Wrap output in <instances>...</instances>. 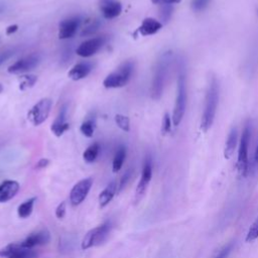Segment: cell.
I'll return each instance as SVG.
<instances>
[{
  "label": "cell",
  "instance_id": "obj_33",
  "mask_svg": "<svg viewBox=\"0 0 258 258\" xmlns=\"http://www.w3.org/2000/svg\"><path fill=\"white\" fill-rule=\"evenodd\" d=\"M232 249H233V243H229V244H228L227 246H225V247L219 252V254H218L216 257H214V258H228V256H229V254L231 253Z\"/></svg>",
  "mask_w": 258,
  "mask_h": 258
},
{
  "label": "cell",
  "instance_id": "obj_16",
  "mask_svg": "<svg viewBox=\"0 0 258 258\" xmlns=\"http://www.w3.org/2000/svg\"><path fill=\"white\" fill-rule=\"evenodd\" d=\"M19 183L16 180L7 179L0 184V203H5L16 196L19 190Z\"/></svg>",
  "mask_w": 258,
  "mask_h": 258
},
{
  "label": "cell",
  "instance_id": "obj_25",
  "mask_svg": "<svg viewBox=\"0 0 258 258\" xmlns=\"http://www.w3.org/2000/svg\"><path fill=\"white\" fill-rule=\"evenodd\" d=\"M94 130H95V120L94 119L85 120L80 127V131L83 133V135H85L86 137H89V138L93 136Z\"/></svg>",
  "mask_w": 258,
  "mask_h": 258
},
{
  "label": "cell",
  "instance_id": "obj_27",
  "mask_svg": "<svg viewBox=\"0 0 258 258\" xmlns=\"http://www.w3.org/2000/svg\"><path fill=\"white\" fill-rule=\"evenodd\" d=\"M20 79H21V82H20V85H19L20 90H25L27 88H31L35 84V82L37 81V77L33 76V75L21 76Z\"/></svg>",
  "mask_w": 258,
  "mask_h": 258
},
{
  "label": "cell",
  "instance_id": "obj_29",
  "mask_svg": "<svg viewBox=\"0 0 258 258\" xmlns=\"http://www.w3.org/2000/svg\"><path fill=\"white\" fill-rule=\"evenodd\" d=\"M257 238H258V218L250 226L246 235V242H252Z\"/></svg>",
  "mask_w": 258,
  "mask_h": 258
},
{
  "label": "cell",
  "instance_id": "obj_32",
  "mask_svg": "<svg viewBox=\"0 0 258 258\" xmlns=\"http://www.w3.org/2000/svg\"><path fill=\"white\" fill-rule=\"evenodd\" d=\"M210 0H191V9L199 12L209 5Z\"/></svg>",
  "mask_w": 258,
  "mask_h": 258
},
{
  "label": "cell",
  "instance_id": "obj_24",
  "mask_svg": "<svg viewBox=\"0 0 258 258\" xmlns=\"http://www.w3.org/2000/svg\"><path fill=\"white\" fill-rule=\"evenodd\" d=\"M35 200H36L35 198H31V199L25 201L24 203H22L21 205L18 206L17 214H18V216H19L20 218L25 219V218H28V217L31 215Z\"/></svg>",
  "mask_w": 258,
  "mask_h": 258
},
{
  "label": "cell",
  "instance_id": "obj_1",
  "mask_svg": "<svg viewBox=\"0 0 258 258\" xmlns=\"http://www.w3.org/2000/svg\"><path fill=\"white\" fill-rule=\"evenodd\" d=\"M218 103H219V84L218 81L215 77H212L206 97H205V106H204V111L202 115V121H201V128L204 132H207L213 125L217 108H218Z\"/></svg>",
  "mask_w": 258,
  "mask_h": 258
},
{
  "label": "cell",
  "instance_id": "obj_12",
  "mask_svg": "<svg viewBox=\"0 0 258 258\" xmlns=\"http://www.w3.org/2000/svg\"><path fill=\"white\" fill-rule=\"evenodd\" d=\"M80 25L81 18L79 16H74L62 20L58 24V38L68 39L73 37L77 33Z\"/></svg>",
  "mask_w": 258,
  "mask_h": 258
},
{
  "label": "cell",
  "instance_id": "obj_31",
  "mask_svg": "<svg viewBox=\"0 0 258 258\" xmlns=\"http://www.w3.org/2000/svg\"><path fill=\"white\" fill-rule=\"evenodd\" d=\"M171 120L172 118H170L168 113H165L162 119V126H161V131L163 134H167L168 132H170L171 130Z\"/></svg>",
  "mask_w": 258,
  "mask_h": 258
},
{
  "label": "cell",
  "instance_id": "obj_26",
  "mask_svg": "<svg viewBox=\"0 0 258 258\" xmlns=\"http://www.w3.org/2000/svg\"><path fill=\"white\" fill-rule=\"evenodd\" d=\"M101 26V22L99 19H95V20H92L89 24H87V26H85L81 32V35L82 36H89V35H92L94 34L98 29L99 27Z\"/></svg>",
  "mask_w": 258,
  "mask_h": 258
},
{
  "label": "cell",
  "instance_id": "obj_13",
  "mask_svg": "<svg viewBox=\"0 0 258 258\" xmlns=\"http://www.w3.org/2000/svg\"><path fill=\"white\" fill-rule=\"evenodd\" d=\"M151 177H152V161L150 157H146L143 163L141 177L136 188V197L138 199L141 198L146 191L147 186L151 180Z\"/></svg>",
  "mask_w": 258,
  "mask_h": 258
},
{
  "label": "cell",
  "instance_id": "obj_34",
  "mask_svg": "<svg viewBox=\"0 0 258 258\" xmlns=\"http://www.w3.org/2000/svg\"><path fill=\"white\" fill-rule=\"evenodd\" d=\"M131 175H132V170H131V169H128V170L125 172V174L122 176V178H121V181H120V184H119V187H118V191H120V190L127 184V182H128V180L130 179Z\"/></svg>",
  "mask_w": 258,
  "mask_h": 258
},
{
  "label": "cell",
  "instance_id": "obj_6",
  "mask_svg": "<svg viewBox=\"0 0 258 258\" xmlns=\"http://www.w3.org/2000/svg\"><path fill=\"white\" fill-rule=\"evenodd\" d=\"M111 230H112V223L110 221H107L102 225L96 228H93L85 235L82 241V249L87 250L89 248L101 245L107 240Z\"/></svg>",
  "mask_w": 258,
  "mask_h": 258
},
{
  "label": "cell",
  "instance_id": "obj_28",
  "mask_svg": "<svg viewBox=\"0 0 258 258\" xmlns=\"http://www.w3.org/2000/svg\"><path fill=\"white\" fill-rule=\"evenodd\" d=\"M115 122L118 125V127L123 131H126V132L129 131L130 124H129V118L127 116H124L122 114H117L115 116Z\"/></svg>",
  "mask_w": 258,
  "mask_h": 258
},
{
  "label": "cell",
  "instance_id": "obj_15",
  "mask_svg": "<svg viewBox=\"0 0 258 258\" xmlns=\"http://www.w3.org/2000/svg\"><path fill=\"white\" fill-rule=\"evenodd\" d=\"M100 10L104 18L113 19L121 14V3L115 0H102L100 3Z\"/></svg>",
  "mask_w": 258,
  "mask_h": 258
},
{
  "label": "cell",
  "instance_id": "obj_41",
  "mask_svg": "<svg viewBox=\"0 0 258 258\" xmlns=\"http://www.w3.org/2000/svg\"><path fill=\"white\" fill-rule=\"evenodd\" d=\"M2 91H3V86L0 84V93H2Z\"/></svg>",
  "mask_w": 258,
  "mask_h": 258
},
{
  "label": "cell",
  "instance_id": "obj_5",
  "mask_svg": "<svg viewBox=\"0 0 258 258\" xmlns=\"http://www.w3.org/2000/svg\"><path fill=\"white\" fill-rule=\"evenodd\" d=\"M251 138V126L247 121L244 129L242 131L239 149H238V159H237V168L241 176L245 177L248 174L249 170V159H248V148Z\"/></svg>",
  "mask_w": 258,
  "mask_h": 258
},
{
  "label": "cell",
  "instance_id": "obj_20",
  "mask_svg": "<svg viewBox=\"0 0 258 258\" xmlns=\"http://www.w3.org/2000/svg\"><path fill=\"white\" fill-rule=\"evenodd\" d=\"M237 141H238V130L236 127H232L228 134V137L225 143V148H224V156L226 159H230L234 154V151L237 146Z\"/></svg>",
  "mask_w": 258,
  "mask_h": 258
},
{
  "label": "cell",
  "instance_id": "obj_4",
  "mask_svg": "<svg viewBox=\"0 0 258 258\" xmlns=\"http://www.w3.org/2000/svg\"><path fill=\"white\" fill-rule=\"evenodd\" d=\"M134 64L132 61L123 62L116 71L109 74L103 81V85L107 89H116L124 87L130 80L133 73Z\"/></svg>",
  "mask_w": 258,
  "mask_h": 258
},
{
  "label": "cell",
  "instance_id": "obj_2",
  "mask_svg": "<svg viewBox=\"0 0 258 258\" xmlns=\"http://www.w3.org/2000/svg\"><path fill=\"white\" fill-rule=\"evenodd\" d=\"M168 67L169 57L167 55H163L156 63L151 84V97L153 100H159L163 93L166 76L168 73Z\"/></svg>",
  "mask_w": 258,
  "mask_h": 258
},
{
  "label": "cell",
  "instance_id": "obj_40",
  "mask_svg": "<svg viewBox=\"0 0 258 258\" xmlns=\"http://www.w3.org/2000/svg\"><path fill=\"white\" fill-rule=\"evenodd\" d=\"M254 160H255V164H256V166H257V169H258V145H257V147H256V150H255Z\"/></svg>",
  "mask_w": 258,
  "mask_h": 258
},
{
  "label": "cell",
  "instance_id": "obj_21",
  "mask_svg": "<svg viewBox=\"0 0 258 258\" xmlns=\"http://www.w3.org/2000/svg\"><path fill=\"white\" fill-rule=\"evenodd\" d=\"M116 191H118L117 189V183L115 180L111 181L99 195V204L101 208L106 207L114 198Z\"/></svg>",
  "mask_w": 258,
  "mask_h": 258
},
{
  "label": "cell",
  "instance_id": "obj_9",
  "mask_svg": "<svg viewBox=\"0 0 258 258\" xmlns=\"http://www.w3.org/2000/svg\"><path fill=\"white\" fill-rule=\"evenodd\" d=\"M93 185V179L91 177L84 178L77 182L70 194V201L73 206H78L82 204L87 198L91 187Z\"/></svg>",
  "mask_w": 258,
  "mask_h": 258
},
{
  "label": "cell",
  "instance_id": "obj_37",
  "mask_svg": "<svg viewBox=\"0 0 258 258\" xmlns=\"http://www.w3.org/2000/svg\"><path fill=\"white\" fill-rule=\"evenodd\" d=\"M13 53H14L13 49H10V50H7V51L1 53L0 54V64H2L6 59H8L11 55H13Z\"/></svg>",
  "mask_w": 258,
  "mask_h": 258
},
{
  "label": "cell",
  "instance_id": "obj_3",
  "mask_svg": "<svg viewBox=\"0 0 258 258\" xmlns=\"http://www.w3.org/2000/svg\"><path fill=\"white\" fill-rule=\"evenodd\" d=\"M186 107V83H185V75L183 71H180L177 77V90H176V98L172 113V124L174 126L179 125L181 122L183 115L185 113Z\"/></svg>",
  "mask_w": 258,
  "mask_h": 258
},
{
  "label": "cell",
  "instance_id": "obj_17",
  "mask_svg": "<svg viewBox=\"0 0 258 258\" xmlns=\"http://www.w3.org/2000/svg\"><path fill=\"white\" fill-rule=\"evenodd\" d=\"M69 128L70 124L67 122V106H63L61 107V109L58 112V115L51 124L50 129L55 136L60 137Z\"/></svg>",
  "mask_w": 258,
  "mask_h": 258
},
{
  "label": "cell",
  "instance_id": "obj_36",
  "mask_svg": "<svg viewBox=\"0 0 258 258\" xmlns=\"http://www.w3.org/2000/svg\"><path fill=\"white\" fill-rule=\"evenodd\" d=\"M181 0H151L153 4H159V5H166V4H176L179 3Z\"/></svg>",
  "mask_w": 258,
  "mask_h": 258
},
{
  "label": "cell",
  "instance_id": "obj_30",
  "mask_svg": "<svg viewBox=\"0 0 258 258\" xmlns=\"http://www.w3.org/2000/svg\"><path fill=\"white\" fill-rule=\"evenodd\" d=\"M172 11H173V7H172L171 4L161 5V8H160V18L164 22H167L169 20V18L171 17Z\"/></svg>",
  "mask_w": 258,
  "mask_h": 258
},
{
  "label": "cell",
  "instance_id": "obj_7",
  "mask_svg": "<svg viewBox=\"0 0 258 258\" xmlns=\"http://www.w3.org/2000/svg\"><path fill=\"white\" fill-rule=\"evenodd\" d=\"M51 105L52 101L49 98L39 100L27 113V119L29 122L34 126H38L43 123L49 115Z\"/></svg>",
  "mask_w": 258,
  "mask_h": 258
},
{
  "label": "cell",
  "instance_id": "obj_8",
  "mask_svg": "<svg viewBox=\"0 0 258 258\" xmlns=\"http://www.w3.org/2000/svg\"><path fill=\"white\" fill-rule=\"evenodd\" d=\"M0 257L4 258H36L37 252L33 248H25L20 244H8L0 249Z\"/></svg>",
  "mask_w": 258,
  "mask_h": 258
},
{
  "label": "cell",
  "instance_id": "obj_14",
  "mask_svg": "<svg viewBox=\"0 0 258 258\" xmlns=\"http://www.w3.org/2000/svg\"><path fill=\"white\" fill-rule=\"evenodd\" d=\"M50 241V234L47 230H40L29 234L20 245L25 248H34L35 246L45 245Z\"/></svg>",
  "mask_w": 258,
  "mask_h": 258
},
{
  "label": "cell",
  "instance_id": "obj_11",
  "mask_svg": "<svg viewBox=\"0 0 258 258\" xmlns=\"http://www.w3.org/2000/svg\"><path fill=\"white\" fill-rule=\"evenodd\" d=\"M106 38L104 36H98L90 38L84 42H82L79 47L76 49L78 55L82 57H90L94 55L105 43Z\"/></svg>",
  "mask_w": 258,
  "mask_h": 258
},
{
  "label": "cell",
  "instance_id": "obj_22",
  "mask_svg": "<svg viewBox=\"0 0 258 258\" xmlns=\"http://www.w3.org/2000/svg\"><path fill=\"white\" fill-rule=\"evenodd\" d=\"M125 158H126V147L123 145H120L117 148L114 158H113V163H112L113 172H117L121 169Z\"/></svg>",
  "mask_w": 258,
  "mask_h": 258
},
{
  "label": "cell",
  "instance_id": "obj_19",
  "mask_svg": "<svg viewBox=\"0 0 258 258\" xmlns=\"http://www.w3.org/2000/svg\"><path fill=\"white\" fill-rule=\"evenodd\" d=\"M92 71V63L88 61H82L75 64L68 74V77L74 81H79L86 78Z\"/></svg>",
  "mask_w": 258,
  "mask_h": 258
},
{
  "label": "cell",
  "instance_id": "obj_18",
  "mask_svg": "<svg viewBox=\"0 0 258 258\" xmlns=\"http://www.w3.org/2000/svg\"><path fill=\"white\" fill-rule=\"evenodd\" d=\"M161 27H162V23L160 21L152 17H147L142 21L141 25L138 27V32L143 36L152 35V34H155L157 31H159Z\"/></svg>",
  "mask_w": 258,
  "mask_h": 258
},
{
  "label": "cell",
  "instance_id": "obj_10",
  "mask_svg": "<svg viewBox=\"0 0 258 258\" xmlns=\"http://www.w3.org/2000/svg\"><path fill=\"white\" fill-rule=\"evenodd\" d=\"M40 62V55L37 53H31L21 57L20 59L16 60L8 68V73L10 74H21L28 72L35 67L38 66Z\"/></svg>",
  "mask_w": 258,
  "mask_h": 258
},
{
  "label": "cell",
  "instance_id": "obj_39",
  "mask_svg": "<svg viewBox=\"0 0 258 258\" xmlns=\"http://www.w3.org/2000/svg\"><path fill=\"white\" fill-rule=\"evenodd\" d=\"M17 29H18V25H17V24H13V25H10V26H8V27L6 28V34L10 35V34L14 33L15 31H17Z\"/></svg>",
  "mask_w": 258,
  "mask_h": 258
},
{
  "label": "cell",
  "instance_id": "obj_38",
  "mask_svg": "<svg viewBox=\"0 0 258 258\" xmlns=\"http://www.w3.org/2000/svg\"><path fill=\"white\" fill-rule=\"evenodd\" d=\"M49 164V160L47 158H41L36 163V168H44Z\"/></svg>",
  "mask_w": 258,
  "mask_h": 258
},
{
  "label": "cell",
  "instance_id": "obj_23",
  "mask_svg": "<svg viewBox=\"0 0 258 258\" xmlns=\"http://www.w3.org/2000/svg\"><path fill=\"white\" fill-rule=\"evenodd\" d=\"M100 144L98 142H95L93 144H91L83 153V158L86 162L88 163H91V162H94L98 155H99V152H100Z\"/></svg>",
  "mask_w": 258,
  "mask_h": 258
},
{
  "label": "cell",
  "instance_id": "obj_35",
  "mask_svg": "<svg viewBox=\"0 0 258 258\" xmlns=\"http://www.w3.org/2000/svg\"><path fill=\"white\" fill-rule=\"evenodd\" d=\"M66 202H61L57 207H56V210H55V216L56 218L58 219H62L66 215Z\"/></svg>",
  "mask_w": 258,
  "mask_h": 258
}]
</instances>
